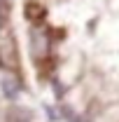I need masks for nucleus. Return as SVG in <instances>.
<instances>
[{
    "label": "nucleus",
    "instance_id": "nucleus-1",
    "mask_svg": "<svg viewBox=\"0 0 119 122\" xmlns=\"http://www.w3.org/2000/svg\"><path fill=\"white\" fill-rule=\"evenodd\" d=\"M30 52L35 59H42L47 52H49V38L40 28H33L30 30Z\"/></svg>",
    "mask_w": 119,
    "mask_h": 122
},
{
    "label": "nucleus",
    "instance_id": "nucleus-2",
    "mask_svg": "<svg viewBox=\"0 0 119 122\" xmlns=\"http://www.w3.org/2000/svg\"><path fill=\"white\" fill-rule=\"evenodd\" d=\"M2 87H5V94H7V96H16V94H19V85H16V80H5Z\"/></svg>",
    "mask_w": 119,
    "mask_h": 122
},
{
    "label": "nucleus",
    "instance_id": "nucleus-3",
    "mask_svg": "<svg viewBox=\"0 0 119 122\" xmlns=\"http://www.w3.org/2000/svg\"><path fill=\"white\" fill-rule=\"evenodd\" d=\"M5 19H7V7H5V0H0V26L5 24Z\"/></svg>",
    "mask_w": 119,
    "mask_h": 122
}]
</instances>
